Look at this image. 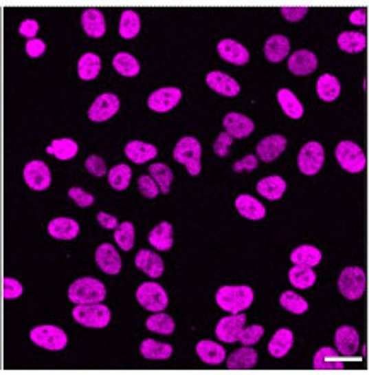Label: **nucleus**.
<instances>
[{"instance_id": "9d476101", "label": "nucleus", "mask_w": 369, "mask_h": 375, "mask_svg": "<svg viewBox=\"0 0 369 375\" xmlns=\"http://www.w3.org/2000/svg\"><path fill=\"white\" fill-rule=\"evenodd\" d=\"M24 182L31 191L43 192L52 185V171L48 164L41 160H31L24 164Z\"/></svg>"}, {"instance_id": "7c9ffc66", "label": "nucleus", "mask_w": 369, "mask_h": 375, "mask_svg": "<svg viewBox=\"0 0 369 375\" xmlns=\"http://www.w3.org/2000/svg\"><path fill=\"white\" fill-rule=\"evenodd\" d=\"M293 345H294L293 331L286 328L279 329V331H276V334L272 336V339H270L269 343L270 356H273V358H284V356L291 352Z\"/></svg>"}, {"instance_id": "ea45409f", "label": "nucleus", "mask_w": 369, "mask_h": 375, "mask_svg": "<svg viewBox=\"0 0 369 375\" xmlns=\"http://www.w3.org/2000/svg\"><path fill=\"white\" fill-rule=\"evenodd\" d=\"M47 153L52 154V156H55L60 161H69L72 160L77 153H79V146H77V142L74 141V139H69V138L55 139V141H52L50 144H48Z\"/></svg>"}, {"instance_id": "de8ad7c7", "label": "nucleus", "mask_w": 369, "mask_h": 375, "mask_svg": "<svg viewBox=\"0 0 369 375\" xmlns=\"http://www.w3.org/2000/svg\"><path fill=\"white\" fill-rule=\"evenodd\" d=\"M279 301L287 312H293V314L296 315H301L304 314V312H308V301L301 295H298L296 292H284L282 295H280Z\"/></svg>"}, {"instance_id": "cd10ccee", "label": "nucleus", "mask_w": 369, "mask_h": 375, "mask_svg": "<svg viewBox=\"0 0 369 375\" xmlns=\"http://www.w3.org/2000/svg\"><path fill=\"white\" fill-rule=\"evenodd\" d=\"M313 367L316 370H342L344 358L337 350L330 348V346H323L316 352L315 358H313Z\"/></svg>"}, {"instance_id": "dca6fc26", "label": "nucleus", "mask_w": 369, "mask_h": 375, "mask_svg": "<svg viewBox=\"0 0 369 375\" xmlns=\"http://www.w3.org/2000/svg\"><path fill=\"white\" fill-rule=\"evenodd\" d=\"M217 54L223 61L230 62L233 65H246L249 61V52L245 45L238 43V41L231 40V38H224L217 43Z\"/></svg>"}, {"instance_id": "4d7b16f0", "label": "nucleus", "mask_w": 369, "mask_h": 375, "mask_svg": "<svg viewBox=\"0 0 369 375\" xmlns=\"http://www.w3.org/2000/svg\"><path fill=\"white\" fill-rule=\"evenodd\" d=\"M280 14L284 16V19H287L289 23H298V21L303 19L308 14L306 7H282Z\"/></svg>"}, {"instance_id": "1a4fd4ad", "label": "nucleus", "mask_w": 369, "mask_h": 375, "mask_svg": "<svg viewBox=\"0 0 369 375\" xmlns=\"http://www.w3.org/2000/svg\"><path fill=\"white\" fill-rule=\"evenodd\" d=\"M323 163H325V149L316 141L306 142L298 154V168L301 173L308 175V177L318 173Z\"/></svg>"}, {"instance_id": "f8f14e48", "label": "nucleus", "mask_w": 369, "mask_h": 375, "mask_svg": "<svg viewBox=\"0 0 369 375\" xmlns=\"http://www.w3.org/2000/svg\"><path fill=\"white\" fill-rule=\"evenodd\" d=\"M181 101L180 87H161L147 98V107L156 114H166L171 111Z\"/></svg>"}, {"instance_id": "4468645a", "label": "nucleus", "mask_w": 369, "mask_h": 375, "mask_svg": "<svg viewBox=\"0 0 369 375\" xmlns=\"http://www.w3.org/2000/svg\"><path fill=\"white\" fill-rule=\"evenodd\" d=\"M335 346L337 352L346 358H354L359 352V332L353 325H340L335 331Z\"/></svg>"}, {"instance_id": "052dcab7", "label": "nucleus", "mask_w": 369, "mask_h": 375, "mask_svg": "<svg viewBox=\"0 0 369 375\" xmlns=\"http://www.w3.org/2000/svg\"><path fill=\"white\" fill-rule=\"evenodd\" d=\"M96 218H98V223H100V225L103 226L104 230H115V228L120 225V223H118V219H117V216H111V215H108V213H104V211L98 213Z\"/></svg>"}, {"instance_id": "f257e3e1", "label": "nucleus", "mask_w": 369, "mask_h": 375, "mask_svg": "<svg viewBox=\"0 0 369 375\" xmlns=\"http://www.w3.org/2000/svg\"><path fill=\"white\" fill-rule=\"evenodd\" d=\"M253 290L246 285H226L216 292L217 307L230 314L245 312L253 303Z\"/></svg>"}, {"instance_id": "a18cd8bd", "label": "nucleus", "mask_w": 369, "mask_h": 375, "mask_svg": "<svg viewBox=\"0 0 369 375\" xmlns=\"http://www.w3.org/2000/svg\"><path fill=\"white\" fill-rule=\"evenodd\" d=\"M130 180H132V168H130L128 164L125 163L117 164V167H113L108 171V184H110L111 189H115V191L118 192L125 191L130 185Z\"/></svg>"}, {"instance_id": "864d4df0", "label": "nucleus", "mask_w": 369, "mask_h": 375, "mask_svg": "<svg viewBox=\"0 0 369 375\" xmlns=\"http://www.w3.org/2000/svg\"><path fill=\"white\" fill-rule=\"evenodd\" d=\"M86 170L89 171L94 177H104L108 173L107 171V163L101 156L98 154H91V156L86 158Z\"/></svg>"}, {"instance_id": "4be33fe9", "label": "nucleus", "mask_w": 369, "mask_h": 375, "mask_svg": "<svg viewBox=\"0 0 369 375\" xmlns=\"http://www.w3.org/2000/svg\"><path fill=\"white\" fill-rule=\"evenodd\" d=\"M316 67H318V58L309 50L294 52L287 62V69L294 76H309L316 71Z\"/></svg>"}, {"instance_id": "79ce46f5", "label": "nucleus", "mask_w": 369, "mask_h": 375, "mask_svg": "<svg viewBox=\"0 0 369 375\" xmlns=\"http://www.w3.org/2000/svg\"><path fill=\"white\" fill-rule=\"evenodd\" d=\"M113 69L123 77H135L140 72V64L132 54L118 52L113 57Z\"/></svg>"}, {"instance_id": "c85d7f7f", "label": "nucleus", "mask_w": 369, "mask_h": 375, "mask_svg": "<svg viewBox=\"0 0 369 375\" xmlns=\"http://www.w3.org/2000/svg\"><path fill=\"white\" fill-rule=\"evenodd\" d=\"M256 362H258V353L251 346H243L231 353L230 358L226 360V365L231 370H248L255 369Z\"/></svg>"}, {"instance_id": "393cba45", "label": "nucleus", "mask_w": 369, "mask_h": 375, "mask_svg": "<svg viewBox=\"0 0 369 375\" xmlns=\"http://www.w3.org/2000/svg\"><path fill=\"white\" fill-rule=\"evenodd\" d=\"M79 223L72 218H67V216H58L48 223V233L57 240H74L79 235Z\"/></svg>"}, {"instance_id": "5fc2aeb1", "label": "nucleus", "mask_w": 369, "mask_h": 375, "mask_svg": "<svg viewBox=\"0 0 369 375\" xmlns=\"http://www.w3.org/2000/svg\"><path fill=\"white\" fill-rule=\"evenodd\" d=\"M231 144H233V138H231L227 132H223V134L217 136V139L214 141V153L217 154V156L224 158L230 154V149H231Z\"/></svg>"}, {"instance_id": "09e8293b", "label": "nucleus", "mask_w": 369, "mask_h": 375, "mask_svg": "<svg viewBox=\"0 0 369 375\" xmlns=\"http://www.w3.org/2000/svg\"><path fill=\"white\" fill-rule=\"evenodd\" d=\"M263 332H265V329H263L262 325L258 324L248 325V328H243L238 341H240L243 346H253L263 338Z\"/></svg>"}, {"instance_id": "8fccbe9b", "label": "nucleus", "mask_w": 369, "mask_h": 375, "mask_svg": "<svg viewBox=\"0 0 369 375\" xmlns=\"http://www.w3.org/2000/svg\"><path fill=\"white\" fill-rule=\"evenodd\" d=\"M137 187H139L140 194L144 195V197L147 199H154L159 195V187H157V184L154 182V178L150 177V175H142V177H139V182H137Z\"/></svg>"}, {"instance_id": "f704fd0d", "label": "nucleus", "mask_w": 369, "mask_h": 375, "mask_svg": "<svg viewBox=\"0 0 369 375\" xmlns=\"http://www.w3.org/2000/svg\"><path fill=\"white\" fill-rule=\"evenodd\" d=\"M291 262L294 266H306V268H315L322 262V252L313 245H300L291 252Z\"/></svg>"}, {"instance_id": "2eb2a0df", "label": "nucleus", "mask_w": 369, "mask_h": 375, "mask_svg": "<svg viewBox=\"0 0 369 375\" xmlns=\"http://www.w3.org/2000/svg\"><path fill=\"white\" fill-rule=\"evenodd\" d=\"M94 259H96L98 268L103 272H107V275L115 276L122 271V257L111 244H101L96 248Z\"/></svg>"}, {"instance_id": "9b49d317", "label": "nucleus", "mask_w": 369, "mask_h": 375, "mask_svg": "<svg viewBox=\"0 0 369 375\" xmlns=\"http://www.w3.org/2000/svg\"><path fill=\"white\" fill-rule=\"evenodd\" d=\"M120 110V98L115 93H103L93 101V105L87 110V118L91 122H107L110 120L111 117L118 114Z\"/></svg>"}, {"instance_id": "4c0bfd02", "label": "nucleus", "mask_w": 369, "mask_h": 375, "mask_svg": "<svg viewBox=\"0 0 369 375\" xmlns=\"http://www.w3.org/2000/svg\"><path fill=\"white\" fill-rule=\"evenodd\" d=\"M316 94L323 101H335L340 96V83L335 76L323 74L316 81Z\"/></svg>"}, {"instance_id": "c756f323", "label": "nucleus", "mask_w": 369, "mask_h": 375, "mask_svg": "<svg viewBox=\"0 0 369 375\" xmlns=\"http://www.w3.org/2000/svg\"><path fill=\"white\" fill-rule=\"evenodd\" d=\"M125 156L137 164H144L153 161L157 156V148L154 144L142 141H130L125 146Z\"/></svg>"}, {"instance_id": "20e7f679", "label": "nucleus", "mask_w": 369, "mask_h": 375, "mask_svg": "<svg viewBox=\"0 0 369 375\" xmlns=\"http://www.w3.org/2000/svg\"><path fill=\"white\" fill-rule=\"evenodd\" d=\"M74 321L79 325L91 329H103L110 324L111 310L107 305L101 303H89V305H76L72 310Z\"/></svg>"}, {"instance_id": "423d86ee", "label": "nucleus", "mask_w": 369, "mask_h": 375, "mask_svg": "<svg viewBox=\"0 0 369 375\" xmlns=\"http://www.w3.org/2000/svg\"><path fill=\"white\" fill-rule=\"evenodd\" d=\"M337 286L347 300H359L366 292V272L356 266L346 268L340 272Z\"/></svg>"}, {"instance_id": "e433bc0d", "label": "nucleus", "mask_w": 369, "mask_h": 375, "mask_svg": "<svg viewBox=\"0 0 369 375\" xmlns=\"http://www.w3.org/2000/svg\"><path fill=\"white\" fill-rule=\"evenodd\" d=\"M337 45L347 54H361L366 48L368 40L363 33H357V31H344L337 38Z\"/></svg>"}, {"instance_id": "7ed1b4c3", "label": "nucleus", "mask_w": 369, "mask_h": 375, "mask_svg": "<svg viewBox=\"0 0 369 375\" xmlns=\"http://www.w3.org/2000/svg\"><path fill=\"white\" fill-rule=\"evenodd\" d=\"M175 161L181 163L188 175L197 177L202 171V144L195 138H183L177 142L173 149Z\"/></svg>"}, {"instance_id": "bf43d9fd", "label": "nucleus", "mask_w": 369, "mask_h": 375, "mask_svg": "<svg viewBox=\"0 0 369 375\" xmlns=\"http://www.w3.org/2000/svg\"><path fill=\"white\" fill-rule=\"evenodd\" d=\"M256 167H258V158H256L255 154H248L243 160L236 161V163L233 164V170L238 171V173H243V171L256 170Z\"/></svg>"}, {"instance_id": "39448f33", "label": "nucleus", "mask_w": 369, "mask_h": 375, "mask_svg": "<svg viewBox=\"0 0 369 375\" xmlns=\"http://www.w3.org/2000/svg\"><path fill=\"white\" fill-rule=\"evenodd\" d=\"M30 339L38 348L48 350V352H62V350H65L67 343H69L65 331L58 328V325L52 324L36 325V328L31 329Z\"/></svg>"}, {"instance_id": "603ef678", "label": "nucleus", "mask_w": 369, "mask_h": 375, "mask_svg": "<svg viewBox=\"0 0 369 375\" xmlns=\"http://www.w3.org/2000/svg\"><path fill=\"white\" fill-rule=\"evenodd\" d=\"M69 197L72 199L79 208H89V206L94 204V195L89 194V192L82 191L80 187H70Z\"/></svg>"}, {"instance_id": "13d9d810", "label": "nucleus", "mask_w": 369, "mask_h": 375, "mask_svg": "<svg viewBox=\"0 0 369 375\" xmlns=\"http://www.w3.org/2000/svg\"><path fill=\"white\" fill-rule=\"evenodd\" d=\"M38 31H40V24H38V21L34 19H24L23 23L19 24V34L21 36L27 38V40L36 38Z\"/></svg>"}, {"instance_id": "6e6552de", "label": "nucleus", "mask_w": 369, "mask_h": 375, "mask_svg": "<svg viewBox=\"0 0 369 375\" xmlns=\"http://www.w3.org/2000/svg\"><path fill=\"white\" fill-rule=\"evenodd\" d=\"M335 158L340 167L349 173H361L366 168V154L353 141H342L337 144Z\"/></svg>"}, {"instance_id": "5701e85b", "label": "nucleus", "mask_w": 369, "mask_h": 375, "mask_svg": "<svg viewBox=\"0 0 369 375\" xmlns=\"http://www.w3.org/2000/svg\"><path fill=\"white\" fill-rule=\"evenodd\" d=\"M291 52V41L289 38H286L284 34H273L269 40L265 41V47H263V54L265 58L272 64H279L284 58L289 55Z\"/></svg>"}, {"instance_id": "6e6d98bb", "label": "nucleus", "mask_w": 369, "mask_h": 375, "mask_svg": "<svg viewBox=\"0 0 369 375\" xmlns=\"http://www.w3.org/2000/svg\"><path fill=\"white\" fill-rule=\"evenodd\" d=\"M47 52V43L40 38H33V40L26 41V54L27 57L31 58H38Z\"/></svg>"}, {"instance_id": "58836bf2", "label": "nucleus", "mask_w": 369, "mask_h": 375, "mask_svg": "<svg viewBox=\"0 0 369 375\" xmlns=\"http://www.w3.org/2000/svg\"><path fill=\"white\" fill-rule=\"evenodd\" d=\"M146 328L149 329L150 332H156V334H173L175 329H177V324H175V319L171 315L164 314V312H154L150 317H147Z\"/></svg>"}, {"instance_id": "b1692460", "label": "nucleus", "mask_w": 369, "mask_h": 375, "mask_svg": "<svg viewBox=\"0 0 369 375\" xmlns=\"http://www.w3.org/2000/svg\"><path fill=\"white\" fill-rule=\"evenodd\" d=\"M234 206H236V211L240 213L241 216L246 219H251V222H260V219L265 218L267 211L265 206L255 199L253 195L241 194L238 195L236 201H234Z\"/></svg>"}, {"instance_id": "72a5a7b5", "label": "nucleus", "mask_w": 369, "mask_h": 375, "mask_svg": "<svg viewBox=\"0 0 369 375\" xmlns=\"http://www.w3.org/2000/svg\"><path fill=\"white\" fill-rule=\"evenodd\" d=\"M140 355L146 360H168L173 355V346L156 339H144L140 343Z\"/></svg>"}, {"instance_id": "2f4dec72", "label": "nucleus", "mask_w": 369, "mask_h": 375, "mask_svg": "<svg viewBox=\"0 0 369 375\" xmlns=\"http://www.w3.org/2000/svg\"><path fill=\"white\" fill-rule=\"evenodd\" d=\"M277 101H279L280 108H282V111L289 118H293V120H300V118H303L304 115L303 103L298 100V96L291 89H287V87L279 89V93H277Z\"/></svg>"}, {"instance_id": "0eeeda50", "label": "nucleus", "mask_w": 369, "mask_h": 375, "mask_svg": "<svg viewBox=\"0 0 369 375\" xmlns=\"http://www.w3.org/2000/svg\"><path fill=\"white\" fill-rule=\"evenodd\" d=\"M135 299L140 307L146 308L147 312H164L168 307V301H170L166 290L154 281L142 283L137 288Z\"/></svg>"}, {"instance_id": "c9c22d12", "label": "nucleus", "mask_w": 369, "mask_h": 375, "mask_svg": "<svg viewBox=\"0 0 369 375\" xmlns=\"http://www.w3.org/2000/svg\"><path fill=\"white\" fill-rule=\"evenodd\" d=\"M101 71V58L93 52H86L77 61V74L82 81L96 79Z\"/></svg>"}, {"instance_id": "412c9836", "label": "nucleus", "mask_w": 369, "mask_h": 375, "mask_svg": "<svg viewBox=\"0 0 369 375\" xmlns=\"http://www.w3.org/2000/svg\"><path fill=\"white\" fill-rule=\"evenodd\" d=\"M135 266L144 272V275H147L149 278H153V279L161 278L164 272L163 259H161L156 252L147 250V248L137 252Z\"/></svg>"}, {"instance_id": "aec40b11", "label": "nucleus", "mask_w": 369, "mask_h": 375, "mask_svg": "<svg viewBox=\"0 0 369 375\" xmlns=\"http://www.w3.org/2000/svg\"><path fill=\"white\" fill-rule=\"evenodd\" d=\"M80 24H82L84 33L89 38H103L107 33V19L104 14L98 9H86L80 14Z\"/></svg>"}, {"instance_id": "6ab92c4d", "label": "nucleus", "mask_w": 369, "mask_h": 375, "mask_svg": "<svg viewBox=\"0 0 369 375\" xmlns=\"http://www.w3.org/2000/svg\"><path fill=\"white\" fill-rule=\"evenodd\" d=\"M286 148L287 139L280 134H272L256 144V158H260L265 163H272L286 151Z\"/></svg>"}, {"instance_id": "f03ea898", "label": "nucleus", "mask_w": 369, "mask_h": 375, "mask_svg": "<svg viewBox=\"0 0 369 375\" xmlns=\"http://www.w3.org/2000/svg\"><path fill=\"white\" fill-rule=\"evenodd\" d=\"M107 299V286L96 278L84 276L69 286V300L74 305L101 303Z\"/></svg>"}, {"instance_id": "a878e982", "label": "nucleus", "mask_w": 369, "mask_h": 375, "mask_svg": "<svg viewBox=\"0 0 369 375\" xmlns=\"http://www.w3.org/2000/svg\"><path fill=\"white\" fill-rule=\"evenodd\" d=\"M195 352L199 358L207 365H221L226 360V350L219 343L210 341V339H202L197 343Z\"/></svg>"}, {"instance_id": "bb28decb", "label": "nucleus", "mask_w": 369, "mask_h": 375, "mask_svg": "<svg viewBox=\"0 0 369 375\" xmlns=\"http://www.w3.org/2000/svg\"><path fill=\"white\" fill-rule=\"evenodd\" d=\"M287 184L279 175H270V177L262 178L256 184V191L262 197L269 199V201H279L284 194H286Z\"/></svg>"}, {"instance_id": "680f3d73", "label": "nucleus", "mask_w": 369, "mask_h": 375, "mask_svg": "<svg viewBox=\"0 0 369 375\" xmlns=\"http://www.w3.org/2000/svg\"><path fill=\"white\" fill-rule=\"evenodd\" d=\"M366 19H368L366 9H356L353 10L349 16V21L354 26H364V24H366Z\"/></svg>"}, {"instance_id": "c03bdc74", "label": "nucleus", "mask_w": 369, "mask_h": 375, "mask_svg": "<svg viewBox=\"0 0 369 375\" xmlns=\"http://www.w3.org/2000/svg\"><path fill=\"white\" fill-rule=\"evenodd\" d=\"M149 175L154 178V182L159 187L161 194H168L173 184V171L164 163H153L149 167Z\"/></svg>"}, {"instance_id": "37998d69", "label": "nucleus", "mask_w": 369, "mask_h": 375, "mask_svg": "<svg viewBox=\"0 0 369 375\" xmlns=\"http://www.w3.org/2000/svg\"><path fill=\"white\" fill-rule=\"evenodd\" d=\"M140 31V17L135 10H123L118 24V33L125 40H133Z\"/></svg>"}, {"instance_id": "49530a36", "label": "nucleus", "mask_w": 369, "mask_h": 375, "mask_svg": "<svg viewBox=\"0 0 369 375\" xmlns=\"http://www.w3.org/2000/svg\"><path fill=\"white\" fill-rule=\"evenodd\" d=\"M115 242L118 244V247L122 248V250L128 252L133 248V244H135V226H133V223L130 222H123L115 228Z\"/></svg>"}, {"instance_id": "a19ab883", "label": "nucleus", "mask_w": 369, "mask_h": 375, "mask_svg": "<svg viewBox=\"0 0 369 375\" xmlns=\"http://www.w3.org/2000/svg\"><path fill=\"white\" fill-rule=\"evenodd\" d=\"M289 281L294 288L308 290L316 283V272L306 266H294L289 269Z\"/></svg>"}, {"instance_id": "f3484780", "label": "nucleus", "mask_w": 369, "mask_h": 375, "mask_svg": "<svg viewBox=\"0 0 369 375\" xmlns=\"http://www.w3.org/2000/svg\"><path fill=\"white\" fill-rule=\"evenodd\" d=\"M223 125L233 139H245L251 136V132L255 131V124H253L251 118L246 117L243 114H238V111H230L224 117Z\"/></svg>"}, {"instance_id": "473e14b6", "label": "nucleus", "mask_w": 369, "mask_h": 375, "mask_svg": "<svg viewBox=\"0 0 369 375\" xmlns=\"http://www.w3.org/2000/svg\"><path fill=\"white\" fill-rule=\"evenodd\" d=\"M149 244L153 245L156 250L166 252L173 247V226L168 222H161L150 230L149 233Z\"/></svg>"}, {"instance_id": "3c124183", "label": "nucleus", "mask_w": 369, "mask_h": 375, "mask_svg": "<svg viewBox=\"0 0 369 375\" xmlns=\"http://www.w3.org/2000/svg\"><path fill=\"white\" fill-rule=\"evenodd\" d=\"M24 293L23 285L16 278H3L2 281V297L5 300H16Z\"/></svg>"}, {"instance_id": "ddd939ff", "label": "nucleus", "mask_w": 369, "mask_h": 375, "mask_svg": "<svg viewBox=\"0 0 369 375\" xmlns=\"http://www.w3.org/2000/svg\"><path fill=\"white\" fill-rule=\"evenodd\" d=\"M245 324H246V315L243 314V312L223 317L216 325V338L224 343L238 341Z\"/></svg>"}, {"instance_id": "a211bd4d", "label": "nucleus", "mask_w": 369, "mask_h": 375, "mask_svg": "<svg viewBox=\"0 0 369 375\" xmlns=\"http://www.w3.org/2000/svg\"><path fill=\"white\" fill-rule=\"evenodd\" d=\"M205 83L207 86H209L212 91H216L217 94H221V96H227V98L238 96L241 89L236 79H233V77L224 74V72L221 71L209 72V74L205 76Z\"/></svg>"}]
</instances>
